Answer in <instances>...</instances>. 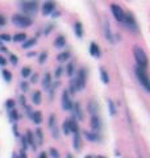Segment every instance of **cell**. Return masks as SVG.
Masks as SVG:
<instances>
[{"label":"cell","instance_id":"obj_1","mask_svg":"<svg viewBox=\"0 0 150 158\" xmlns=\"http://www.w3.org/2000/svg\"><path fill=\"white\" fill-rule=\"evenodd\" d=\"M133 56H134V58H136L137 66L146 69V66H148V56H146V53L144 52L142 48L134 46L133 48Z\"/></svg>","mask_w":150,"mask_h":158},{"label":"cell","instance_id":"obj_2","mask_svg":"<svg viewBox=\"0 0 150 158\" xmlns=\"http://www.w3.org/2000/svg\"><path fill=\"white\" fill-rule=\"evenodd\" d=\"M12 23L15 25H17L19 28H29L33 24V20L29 17V16H25V15H13L12 16Z\"/></svg>","mask_w":150,"mask_h":158},{"label":"cell","instance_id":"obj_3","mask_svg":"<svg viewBox=\"0 0 150 158\" xmlns=\"http://www.w3.org/2000/svg\"><path fill=\"white\" fill-rule=\"evenodd\" d=\"M136 75H137V78H138L140 83H141V85L144 86L145 91H150V82H149V75H148L146 69L137 66V67H136Z\"/></svg>","mask_w":150,"mask_h":158},{"label":"cell","instance_id":"obj_4","mask_svg":"<svg viewBox=\"0 0 150 158\" xmlns=\"http://www.w3.org/2000/svg\"><path fill=\"white\" fill-rule=\"evenodd\" d=\"M20 8L24 11L25 16L27 15H33L38 11V3L37 2H23V3H20Z\"/></svg>","mask_w":150,"mask_h":158},{"label":"cell","instance_id":"obj_5","mask_svg":"<svg viewBox=\"0 0 150 158\" xmlns=\"http://www.w3.org/2000/svg\"><path fill=\"white\" fill-rule=\"evenodd\" d=\"M75 81H77V85L79 87V91L83 90V88L86 87V83H87V71H86V69H84V67L79 69V71L77 73V78H75Z\"/></svg>","mask_w":150,"mask_h":158},{"label":"cell","instance_id":"obj_6","mask_svg":"<svg viewBox=\"0 0 150 158\" xmlns=\"http://www.w3.org/2000/svg\"><path fill=\"white\" fill-rule=\"evenodd\" d=\"M61 104H62L63 111H71L73 110V102H71V99H70V95H69V91L67 90H65L62 92Z\"/></svg>","mask_w":150,"mask_h":158},{"label":"cell","instance_id":"obj_7","mask_svg":"<svg viewBox=\"0 0 150 158\" xmlns=\"http://www.w3.org/2000/svg\"><path fill=\"white\" fill-rule=\"evenodd\" d=\"M123 23L127 24V27L131 28L132 31H137V21H136V19H134V16H133L131 12H128V13L124 15Z\"/></svg>","mask_w":150,"mask_h":158},{"label":"cell","instance_id":"obj_8","mask_svg":"<svg viewBox=\"0 0 150 158\" xmlns=\"http://www.w3.org/2000/svg\"><path fill=\"white\" fill-rule=\"evenodd\" d=\"M111 11H112L113 17L116 19L117 21H123V20H124V15H125V12L123 11L120 6H117V4H111Z\"/></svg>","mask_w":150,"mask_h":158},{"label":"cell","instance_id":"obj_9","mask_svg":"<svg viewBox=\"0 0 150 158\" xmlns=\"http://www.w3.org/2000/svg\"><path fill=\"white\" fill-rule=\"evenodd\" d=\"M56 9V3L54 2H45L42 4V15L48 16V15L53 13V11Z\"/></svg>","mask_w":150,"mask_h":158},{"label":"cell","instance_id":"obj_10","mask_svg":"<svg viewBox=\"0 0 150 158\" xmlns=\"http://www.w3.org/2000/svg\"><path fill=\"white\" fill-rule=\"evenodd\" d=\"M91 128L96 133H99V131L102 129V120H100V117L98 115L91 116Z\"/></svg>","mask_w":150,"mask_h":158},{"label":"cell","instance_id":"obj_11","mask_svg":"<svg viewBox=\"0 0 150 158\" xmlns=\"http://www.w3.org/2000/svg\"><path fill=\"white\" fill-rule=\"evenodd\" d=\"M74 115H75V120H83V113H82V108H81V103H73V110Z\"/></svg>","mask_w":150,"mask_h":158},{"label":"cell","instance_id":"obj_12","mask_svg":"<svg viewBox=\"0 0 150 158\" xmlns=\"http://www.w3.org/2000/svg\"><path fill=\"white\" fill-rule=\"evenodd\" d=\"M98 111H99V104L94 100V99H91L87 104V112L91 113V116H95L98 113Z\"/></svg>","mask_w":150,"mask_h":158},{"label":"cell","instance_id":"obj_13","mask_svg":"<svg viewBox=\"0 0 150 158\" xmlns=\"http://www.w3.org/2000/svg\"><path fill=\"white\" fill-rule=\"evenodd\" d=\"M25 138H27V142L29 146H32V149L36 150L37 149V144H36V140H34V135L32 131H27V135H25Z\"/></svg>","mask_w":150,"mask_h":158},{"label":"cell","instance_id":"obj_14","mask_svg":"<svg viewBox=\"0 0 150 158\" xmlns=\"http://www.w3.org/2000/svg\"><path fill=\"white\" fill-rule=\"evenodd\" d=\"M90 54H91L92 57L95 58H99L100 54H102V52H100V48L96 42H91L90 44Z\"/></svg>","mask_w":150,"mask_h":158},{"label":"cell","instance_id":"obj_15","mask_svg":"<svg viewBox=\"0 0 150 158\" xmlns=\"http://www.w3.org/2000/svg\"><path fill=\"white\" fill-rule=\"evenodd\" d=\"M29 117H31L32 123H34V124H37V125H38V124H41L42 120H44V118H42V113L40 112V111H33Z\"/></svg>","mask_w":150,"mask_h":158},{"label":"cell","instance_id":"obj_16","mask_svg":"<svg viewBox=\"0 0 150 158\" xmlns=\"http://www.w3.org/2000/svg\"><path fill=\"white\" fill-rule=\"evenodd\" d=\"M83 135H84V137H86L88 141H91V142H95V141L100 140L99 133H96V132H87V131H84Z\"/></svg>","mask_w":150,"mask_h":158},{"label":"cell","instance_id":"obj_17","mask_svg":"<svg viewBox=\"0 0 150 158\" xmlns=\"http://www.w3.org/2000/svg\"><path fill=\"white\" fill-rule=\"evenodd\" d=\"M73 146L75 150H81L82 149V140H81V133H75L74 140H73Z\"/></svg>","mask_w":150,"mask_h":158},{"label":"cell","instance_id":"obj_18","mask_svg":"<svg viewBox=\"0 0 150 158\" xmlns=\"http://www.w3.org/2000/svg\"><path fill=\"white\" fill-rule=\"evenodd\" d=\"M50 85H52V74L50 73H45L44 79H42V87L45 90H49Z\"/></svg>","mask_w":150,"mask_h":158},{"label":"cell","instance_id":"obj_19","mask_svg":"<svg viewBox=\"0 0 150 158\" xmlns=\"http://www.w3.org/2000/svg\"><path fill=\"white\" fill-rule=\"evenodd\" d=\"M54 46H56L57 49H62L66 46V38H65V36H58L56 38V41H54Z\"/></svg>","mask_w":150,"mask_h":158},{"label":"cell","instance_id":"obj_20","mask_svg":"<svg viewBox=\"0 0 150 158\" xmlns=\"http://www.w3.org/2000/svg\"><path fill=\"white\" fill-rule=\"evenodd\" d=\"M74 32L77 34V37H79V38L83 37V25H82L81 21L74 23Z\"/></svg>","mask_w":150,"mask_h":158},{"label":"cell","instance_id":"obj_21","mask_svg":"<svg viewBox=\"0 0 150 158\" xmlns=\"http://www.w3.org/2000/svg\"><path fill=\"white\" fill-rule=\"evenodd\" d=\"M104 34H106V38L108 40L109 42H113V34L111 32V27H109L108 23L104 24Z\"/></svg>","mask_w":150,"mask_h":158},{"label":"cell","instance_id":"obj_22","mask_svg":"<svg viewBox=\"0 0 150 158\" xmlns=\"http://www.w3.org/2000/svg\"><path fill=\"white\" fill-rule=\"evenodd\" d=\"M69 127H70V132H73L74 135L75 133H79V125L75 118H70L69 120Z\"/></svg>","mask_w":150,"mask_h":158},{"label":"cell","instance_id":"obj_23","mask_svg":"<svg viewBox=\"0 0 150 158\" xmlns=\"http://www.w3.org/2000/svg\"><path fill=\"white\" fill-rule=\"evenodd\" d=\"M70 56H71V53H70L69 50L67 52H62V53H59L58 56H57V61L58 62H66V61H69L70 59Z\"/></svg>","mask_w":150,"mask_h":158},{"label":"cell","instance_id":"obj_24","mask_svg":"<svg viewBox=\"0 0 150 158\" xmlns=\"http://www.w3.org/2000/svg\"><path fill=\"white\" fill-rule=\"evenodd\" d=\"M41 100H42V95H41V91H36L32 95V102H33V104H41Z\"/></svg>","mask_w":150,"mask_h":158},{"label":"cell","instance_id":"obj_25","mask_svg":"<svg viewBox=\"0 0 150 158\" xmlns=\"http://www.w3.org/2000/svg\"><path fill=\"white\" fill-rule=\"evenodd\" d=\"M36 42H37V38H29L23 42V49H31L36 45Z\"/></svg>","mask_w":150,"mask_h":158},{"label":"cell","instance_id":"obj_26","mask_svg":"<svg viewBox=\"0 0 150 158\" xmlns=\"http://www.w3.org/2000/svg\"><path fill=\"white\" fill-rule=\"evenodd\" d=\"M100 78H102L103 83H106V85L109 83V75H108V73L106 71L104 67H100Z\"/></svg>","mask_w":150,"mask_h":158},{"label":"cell","instance_id":"obj_27","mask_svg":"<svg viewBox=\"0 0 150 158\" xmlns=\"http://www.w3.org/2000/svg\"><path fill=\"white\" fill-rule=\"evenodd\" d=\"M107 106H108V110H109L111 116L116 115V106H115V103H113L112 99H108V100H107Z\"/></svg>","mask_w":150,"mask_h":158},{"label":"cell","instance_id":"obj_28","mask_svg":"<svg viewBox=\"0 0 150 158\" xmlns=\"http://www.w3.org/2000/svg\"><path fill=\"white\" fill-rule=\"evenodd\" d=\"M13 41L15 42H24V41H27V34H25V33H17V34H15V36H13Z\"/></svg>","mask_w":150,"mask_h":158},{"label":"cell","instance_id":"obj_29","mask_svg":"<svg viewBox=\"0 0 150 158\" xmlns=\"http://www.w3.org/2000/svg\"><path fill=\"white\" fill-rule=\"evenodd\" d=\"M74 73H75V65H74V62H70L66 66V74H67V77H73Z\"/></svg>","mask_w":150,"mask_h":158},{"label":"cell","instance_id":"obj_30","mask_svg":"<svg viewBox=\"0 0 150 158\" xmlns=\"http://www.w3.org/2000/svg\"><path fill=\"white\" fill-rule=\"evenodd\" d=\"M34 135H36L37 140H38L37 144H38V145H42V144H44V135H42V131L40 129V128H37L36 132H34Z\"/></svg>","mask_w":150,"mask_h":158},{"label":"cell","instance_id":"obj_31","mask_svg":"<svg viewBox=\"0 0 150 158\" xmlns=\"http://www.w3.org/2000/svg\"><path fill=\"white\" fill-rule=\"evenodd\" d=\"M9 118H11V121H12V123L19 120V112H17L16 110H15V108H13V110L9 111Z\"/></svg>","mask_w":150,"mask_h":158},{"label":"cell","instance_id":"obj_32","mask_svg":"<svg viewBox=\"0 0 150 158\" xmlns=\"http://www.w3.org/2000/svg\"><path fill=\"white\" fill-rule=\"evenodd\" d=\"M62 132H63V135H66V136H69L70 133V127H69V120H65L63 121V124H62Z\"/></svg>","mask_w":150,"mask_h":158},{"label":"cell","instance_id":"obj_33","mask_svg":"<svg viewBox=\"0 0 150 158\" xmlns=\"http://www.w3.org/2000/svg\"><path fill=\"white\" fill-rule=\"evenodd\" d=\"M31 67H29V66H25V67H23L21 69V77L23 78H28L29 75H31Z\"/></svg>","mask_w":150,"mask_h":158},{"label":"cell","instance_id":"obj_34","mask_svg":"<svg viewBox=\"0 0 150 158\" xmlns=\"http://www.w3.org/2000/svg\"><path fill=\"white\" fill-rule=\"evenodd\" d=\"M49 128L50 129H53L54 128V125H56V115L54 113H50V116H49Z\"/></svg>","mask_w":150,"mask_h":158},{"label":"cell","instance_id":"obj_35","mask_svg":"<svg viewBox=\"0 0 150 158\" xmlns=\"http://www.w3.org/2000/svg\"><path fill=\"white\" fill-rule=\"evenodd\" d=\"M2 74H3V77H4V79H6V82H11V79H12V74L9 73L8 70H6V69H3V71H2Z\"/></svg>","mask_w":150,"mask_h":158},{"label":"cell","instance_id":"obj_36","mask_svg":"<svg viewBox=\"0 0 150 158\" xmlns=\"http://www.w3.org/2000/svg\"><path fill=\"white\" fill-rule=\"evenodd\" d=\"M48 59V53L46 52H42L41 54H40V58H38V63L40 65H44L45 61Z\"/></svg>","mask_w":150,"mask_h":158},{"label":"cell","instance_id":"obj_37","mask_svg":"<svg viewBox=\"0 0 150 158\" xmlns=\"http://www.w3.org/2000/svg\"><path fill=\"white\" fill-rule=\"evenodd\" d=\"M20 90L24 91V92L29 91V83L25 82V81H21V82H20Z\"/></svg>","mask_w":150,"mask_h":158},{"label":"cell","instance_id":"obj_38","mask_svg":"<svg viewBox=\"0 0 150 158\" xmlns=\"http://www.w3.org/2000/svg\"><path fill=\"white\" fill-rule=\"evenodd\" d=\"M15 104H16V102H15L13 99H8V100L6 102V107L8 108L9 111H11V110H13V108H15Z\"/></svg>","mask_w":150,"mask_h":158},{"label":"cell","instance_id":"obj_39","mask_svg":"<svg viewBox=\"0 0 150 158\" xmlns=\"http://www.w3.org/2000/svg\"><path fill=\"white\" fill-rule=\"evenodd\" d=\"M49 154L53 158H59V152L56 149V148H50L49 149Z\"/></svg>","mask_w":150,"mask_h":158},{"label":"cell","instance_id":"obj_40","mask_svg":"<svg viewBox=\"0 0 150 158\" xmlns=\"http://www.w3.org/2000/svg\"><path fill=\"white\" fill-rule=\"evenodd\" d=\"M62 71H63V67L62 66H58L56 69V71H54V77H56V79H59L62 75Z\"/></svg>","mask_w":150,"mask_h":158},{"label":"cell","instance_id":"obj_41","mask_svg":"<svg viewBox=\"0 0 150 158\" xmlns=\"http://www.w3.org/2000/svg\"><path fill=\"white\" fill-rule=\"evenodd\" d=\"M12 37L9 36V34L7 33H3V34H0V41H11Z\"/></svg>","mask_w":150,"mask_h":158},{"label":"cell","instance_id":"obj_42","mask_svg":"<svg viewBox=\"0 0 150 158\" xmlns=\"http://www.w3.org/2000/svg\"><path fill=\"white\" fill-rule=\"evenodd\" d=\"M9 61H11V63L13 66H16L17 63H19V58H17V56H15V54H12L11 57H9Z\"/></svg>","mask_w":150,"mask_h":158},{"label":"cell","instance_id":"obj_43","mask_svg":"<svg viewBox=\"0 0 150 158\" xmlns=\"http://www.w3.org/2000/svg\"><path fill=\"white\" fill-rule=\"evenodd\" d=\"M21 145H23V149L27 150V148L29 146L28 142H27V138H25V136H21Z\"/></svg>","mask_w":150,"mask_h":158},{"label":"cell","instance_id":"obj_44","mask_svg":"<svg viewBox=\"0 0 150 158\" xmlns=\"http://www.w3.org/2000/svg\"><path fill=\"white\" fill-rule=\"evenodd\" d=\"M37 81H38V74H36V73H34L33 75L31 77V83H36Z\"/></svg>","mask_w":150,"mask_h":158},{"label":"cell","instance_id":"obj_45","mask_svg":"<svg viewBox=\"0 0 150 158\" xmlns=\"http://www.w3.org/2000/svg\"><path fill=\"white\" fill-rule=\"evenodd\" d=\"M19 100H20V103H21V106H27V99H25V96L24 95H21V96H20L19 98Z\"/></svg>","mask_w":150,"mask_h":158},{"label":"cell","instance_id":"obj_46","mask_svg":"<svg viewBox=\"0 0 150 158\" xmlns=\"http://www.w3.org/2000/svg\"><path fill=\"white\" fill-rule=\"evenodd\" d=\"M7 65V59L0 56V66H6Z\"/></svg>","mask_w":150,"mask_h":158},{"label":"cell","instance_id":"obj_47","mask_svg":"<svg viewBox=\"0 0 150 158\" xmlns=\"http://www.w3.org/2000/svg\"><path fill=\"white\" fill-rule=\"evenodd\" d=\"M19 157H20V158H28V157H27V152H25L24 149H21V150H20Z\"/></svg>","mask_w":150,"mask_h":158},{"label":"cell","instance_id":"obj_48","mask_svg":"<svg viewBox=\"0 0 150 158\" xmlns=\"http://www.w3.org/2000/svg\"><path fill=\"white\" fill-rule=\"evenodd\" d=\"M52 131H53V133H52L53 137H56V138H57V137H58V129H57V127H54Z\"/></svg>","mask_w":150,"mask_h":158},{"label":"cell","instance_id":"obj_49","mask_svg":"<svg viewBox=\"0 0 150 158\" xmlns=\"http://www.w3.org/2000/svg\"><path fill=\"white\" fill-rule=\"evenodd\" d=\"M38 158H48V152H41L40 153Z\"/></svg>","mask_w":150,"mask_h":158},{"label":"cell","instance_id":"obj_50","mask_svg":"<svg viewBox=\"0 0 150 158\" xmlns=\"http://www.w3.org/2000/svg\"><path fill=\"white\" fill-rule=\"evenodd\" d=\"M0 25H6V19L2 15H0Z\"/></svg>","mask_w":150,"mask_h":158},{"label":"cell","instance_id":"obj_51","mask_svg":"<svg viewBox=\"0 0 150 158\" xmlns=\"http://www.w3.org/2000/svg\"><path fill=\"white\" fill-rule=\"evenodd\" d=\"M52 29H53V25H52V24H50V25H48V29H46V31H45L44 33H45V34H49V33H50V31H52Z\"/></svg>","mask_w":150,"mask_h":158},{"label":"cell","instance_id":"obj_52","mask_svg":"<svg viewBox=\"0 0 150 158\" xmlns=\"http://www.w3.org/2000/svg\"><path fill=\"white\" fill-rule=\"evenodd\" d=\"M13 133H15V136H19V131H17V125L16 124H13Z\"/></svg>","mask_w":150,"mask_h":158},{"label":"cell","instance_id":"obj_53","mask_svg":"<svg viewBox=\"0 0 150 158\" xmlns=\"http://www.w3.org/2000/svg\"><path fill=\"white\" fill-rule=\"evenodd\" d=\"M34 56H37V53H36V52H31V53H28V57H34Z\"/></svg>","mask_w":150,"mask_h":158},{"label":"cell","instance_id":"obj_54","mask_svg":"<svg viewBox=\"0 0 150 158\" xmlns=\"http://www.w3.org/2000/svg\"><path fill=\"white\" fill-rule=\"evenodd\" d=\"M0 52H3V53H6V52H7V48H6V46H3V45H2V46H0Z\"/></svg>","mask_w":150,"mask_h":158},{"label":"cell","instance_id":"obj_55","mask_svg":"<svg viewBox=\"0 0 150 158\" xmlns=\"http://www.w3.org/2000/svg\"><path fill=\"white\" fill-rule=\"evenodd\" d=\"M12 158H20L19 157V153H12Z\"/></svg>","mask_w":150,"mask_h":158},{"label":"cell","instance_id":"obj_56","mask_svg":"<svg viewBox=\"0 0 150 158\" xmlns=\"http://www.w3.org/2000/svg\"><path fill=\"white\" fill-rule=\"evenodd\" d=\"M59 16V12H53V17H58Z\"/></svg>","mask_w":150,"mask_h":158},{"label":"cell","instance_id":"obj_57","mask_svg":"<svg viewBox=\"0 0 150 158\" xmlns=\"http://www.w3.org/2000/svg\"><path fill=\"white\" fill-rule=\"evenodd\" d=\"M66 158H73V156L70 154V153H67V154H66Z\"/></svg>","mask_w":150,"mask_h":158},{"label":"cell","instance_id":"obj_58","mask_svg":"<svg viewBox=\"0 0 150 158\" xmlns=\"http://www.w3.org/2000/svg\"><path fill=\"white\" fill-rule=\"evenodd\" d=\"M95 158H106V157H103V156H98V157H95Z\"/></svg>","mask_w":150,"mask_h":158},{"label":"cell","instance_id":"obj_59","mask_svg":"<svg viewBox=\"0 0 150 158\" xmlns=\"http://www.w3.org/2000/svg\"><path fill=\"white\" fill-rule=\"evenodd\" d=\"M84 158H92V156H87V157H84Z\"/></svg>","mask_w":150,"mask_h":158}]
</instances>
